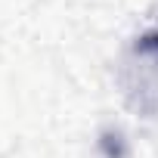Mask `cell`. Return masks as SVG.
Here are the masks:
<instances>
[{
  "instance_id": "cell-1",
  "label": "cell",
  "mask_w": 158,
  "mask_h": 158,
  "mask_svg": "<svg viewBox=\"0 0 158 158\" xmlns=\"http://www.w3.org/2000/svg\"><path fill=\"white\" fill-rule=\"evenodd\" d=\"M139 50H155V53H158V34L143 37V40H139Z\"/></svg>"
}]
</instances>
